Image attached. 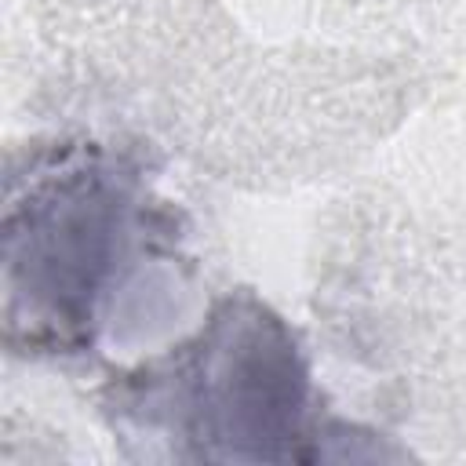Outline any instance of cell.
Instances as JSON below:
<instances>
[{
	"label": "cell",
	"instance_id": "cell-1",
	"mask_svg": "<svg viewBox=\"0 0 466 466\" xmlns=\"http://www.w3.org/2000/svg\"><path fill=\"white\" fill-rule=\"evenodd\" d=\"M189 280L186 218L160 197L146 153L62 138L11 167L0 218L4 346L76 360L135 339Z\"/></svg>",
	"mask_w": 466,
	"mask_h": 466
},
{
	"label": "cell",
	"instance_id": "cell-2",
	"mask_svg": "<svg viewBox=\"0 0 466 466\" xmlns=\"http://www.w3.org/2000/svg\"><path fill=\"white\" fill-rule=\"evenodd\" d=\"M98 400L127 459H360L346 441L357 430L320 411L295 328L244 288L215 299L178 342L116 371Z\"/></svg>",
	"mask_w": 466,
	"mask_h": 466
}]
</instances>
